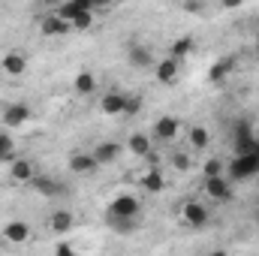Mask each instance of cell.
I'll return each instance as SVG.
<instances>
[{
  "instance_id": "obj_1",
  "label": "cell",
  "mask_w": 259,
  "mask_h": 256,
  "mask_svg": "<svg viewBox=\"0 0 259 256\" xmlns=\"http://www.w3.org/2000/svg\"><path fill=\"white\" fill-rule=\"evenodd\" d=\"M229 181H247L259 175V157L256 154H235L229 163H226V172H223Z\"/></svg>"
},
{
  "instance_id": "obj_2",
  "label": "cell",
  "mask_w": 259,
  "mask_h": 256,
  "mask_svg": "<svg viewBox=\"0 0 259 256\" xmlns=\"http://www.w3.org/2000/svg\"><path fill=\"white\" fill-rule=\"evenodd\" d=\"M106 214H109V217H139V214H142V202H139L136 196H130V193H121V196H115V199L109 202Z\"/></svg>"
},
{
  "instance_id": "obj_3",
  "label": "cell",
  "mask_w": 259,
  "mask_h": 256,
  "mask_svg": "<svg viewBox=\"0 0 259 256\" xmlns=\"http://www.w3.org/2000/svg\"><path fill=\"white\" fill-rule=\"evenodd\" d=\"M202 190L214 202H229L232 199V181L226 175H211V178H202Z\"/></svg>"
},
{
  "instance_id": "obj_4",
  "label": "cell",
  "mask_w": 259,
  "mask_h": 256,
  "mask_svg": "<svg viewBox=\"0 0 259 256\" xmlns=\"http://www.w3.org/2000/svg\"><path fill=\"white\" fill-rule=\"evenodd\" d=\"M178 133H181V121L175 115H160L151 127V136L157 142H172V139H178Z\"/></svg>"
},
{
  "instance_id": "obj_5",
  "label": "cell",
  "mask_w": 259,
  "mask_h": 256,
  "mask_svg": "<svg viewBox=\"0 0 259 256\" xmlns=\"http://www.w3.org/2000/svg\"><path fill=\"white\" fill-rule=\"evenodd\" d=\"M181 220L187 223V226H193V229H202V226H208V220H211V214H208V208L202 205V202H184L181 205Z\"/></svg>"
},
{
  "instance_id": "obj_6",
  "label": "cell",
  "mask_w": 259,
  "mask_h": 256,
  "mask_svg": "<svg viewBox=\"0 0 259 256\" xmlns=\"http://www.w3.org/2000/svg\"><path fill=\"white\" fill-rule=\"evenodd\" d=\"M0 121H3V127H9V130L24 127V124L30 121V106H27V103H9V106H3Z\"/></svg>"
},
{
  "instance_id": "obj_7",
  "label": "cell",
  "mask_w": 259,
  "mask_h": 256,
  "mask_svg": "<svg viewBox=\"0 0 259 256\" xmlns=\"http://www.w3.org/2000/svg\"><path fill=\"white\" fill-rule=\"evenodd\" d=\"M178 75H181V61L172 58V55L154 64V78H157L160 84H172V81H178Z\"/></svg>"
},
{
  "instance_id": "obj_8",
  "label": "cell",
  "mask_w": 259,
  "mask_h": 256,
  "mask_svg": "<svg viewBox=\"0 0 259 256\" xmlns=\"http://www.w3.org/2000/svg\"><path fill=\"white\" fill-rule=\"evenodd\" d=\"M69 30H72V24L64 21L58 12L42 15V21H39V33H42V36H64V33H69Z\"/></svg>"
},
{
  "instance_id": "obj_9",
  "label": "cell",
  "mask_w": 259,
  "mask_h": 256,
  "mask_svg": "<svg viewBox=\"0 0 259 256\" xmlns=\"http://www.w3.org/2000/svg\"><path fill=\"white\" fill-rule=\"evenodd\" d=\"M33 175H36V169H33L30 160H24V157H12V160H9V178H12L15 184H30Z\"/></svg>"
},
{
  "instance_id": "obj_10",
  "label": "cell",
  "mask_w": 259,
  "mask_h": 256,
  "mask_svg": "<svg viewBox=\"0 0 259 256\" xmlns=\"http://www.w3.org/2000/svg\"><path fill=\"white\" fill-rule=\"evenodd\" d=\"M121 151H124V148H121L118 142H100L91 154L97 157V163H100V166H112V163H118Z\"/></svg>"
},
{
  "instance_id": "obj_11",
  "label": "cell",
  "mask_w": 259,
  "mask_h": 256,
  "mask_svg": "<svg viewBox=\"0 0 259 256\" xmlns=\"http://www.w3.org/2000/svg\"><path fill=\"white\" fill-rule=\"evenodd\" d=\"M127 58H130V64L136 66V69H151V66L157 64V61H154V55H151V49H145L142 42H133V46H130Z\"/></svg>"
},
{
  "instance_id": "obj_12",
  "label": "cell",
  "mask_w": 259,
  "mask_h": 256,
  "mask_svg": "<svg viewBox=\"0 0 259 256\" xmlns=\"http://www.w3.org/2000/svg\"><path fill=\"white\" fill-rule=\"evenodd\" d=\"M3 238H6L9 244H24V241L30 238V226H27L24 220H9V223L3 226Z\"/></svg>"
},
{
  "instance_id": "obj_13",
  "label": "cell",
  "mask_w": 259,
  "mask_h": 256,
  "mask_svg": "<svg viewBox=\"0 0 259 256\" xmlns=\"http://www.w3.org/2000/svg\"><path fill=\"white\" fill-rule=\"evenodd\" d=\"M97 169H100V163L94 154H72L69 157V172H75V175H91Z\"/></svg>"
},
{
  "instance_id": "obj_14",
  "label": "cell",
  "mask_w": 259,
  "mask_h": 256,
  "mask_svg": "<svg viewBox=\"0 0 259 256\" xmlns=\"http://www.w3.org/2000/svg\"><path fill=\"white\" fill-rule=\"evenodd\" d=\"M124 100H127V94L109 91V94L100 100V109H103V115H109V118H115V115H124Z\"/></svg>"
},
{
  "instance_id": "obj_15",
  "label": "cell",
  "mask_w": 259,
  "mask_h": 256,
  "mask_svg": "<svg viewBox=\"0 0 259 256\" xmlns=\"http://www.w3.org/2000/svg\"><path fill=\"white\" fill-rule=\"evenodd\" d=\"M0 69H3L6 75H21V72L27 69V58H24L21 52H6L3 61H0Z\"/></svg>"
},
{
  "instance_id": "obj_16",
  "label": "cell",
  "mask_w": 259,
  "mask_h": 256,
  "mask_svg": "<svg viewBox=\"0 0 259 256\" xmlns=\"http://www.w3.org/2000/svg\"><path fill=\"white\" fill-rule=\"evenodd\" d=\"M139 184H142V190H148V193H163L166 190V178H163V172H160L157 166H151V169L139 178Z\"/></svg>"
},
{
  "instance_id": "obj_17",
  "label": "cell",
  "mask_w": 259,
  "mask_h": 256,
  "mask_svg": "<svg viewBox=\"0 0 259 256\" xmlns=\"http://www.w3.org/2000/svg\"><path fill=\"white\" fill-rule=\"evenodd\" d=\"M127 148H130V154H133V157H148V154L154 151L151 136H145V133H130Z\"/></svg>"
},
{
  "instance_id": "obj_18",
  "label": "cell",
  "mask_w": 259,
  "mask_h": 256,
  "mask_svg": "<svg viewBox=\"0 0 259 256\" xmlns=\"http://www.w3.org/2000/svg\"><path fill=\"white\" fill-rule=\"evenodd\" d=\"M232 58H217L214 64L208 66V81L211 84H220V81H226V75L232 72Z\"/></svg>"
},
{
  "instance_id": "obj_19",
  "label": "cell",
  "mask_w": 259,
  "mask_h": 256,
  "mask_svg": "<svg viewBox=\"0 0 259 256\" xmlns=\"http://www.w3.org/2000/svg\"><path fill=\"white\" fill-rule=\"evenodd\" d=\"M30 187L39 193V196H49V199H55V196L61 193V184H58L55 178H46V175H33V178H30Z\"/></svg>"
},
{
  "instance_id": "obj_20",
  "label": "cell",
  "mask_w": 259,
  "mask_h": 256,
  "mask_svg": "<svg viewBox=\"0 0 259 256\" xmlns=\"http://www.w3.org/2000/svg\"><path fill=\"white\" fill-rule=\"evenodd\" d=\"M72 88H75V94L91 97V94L97 91V78H94V72H78V75H75V81H72Z\"/></svg>"
},
{
  "instance_id": "obj_21",
  "label": "cell",
  "mask_w": 259,
  "mask_h": 256,
  "mask_svg": "<svg viewBox=\"0 0 259 256\" xmlns=\"http://www.w3.org/2000/svg\"><path fill=\"white\" fill-rule=\"evenodd\" d=\"M52 232H69L72 229V223H75V217L69 214V211H64V208H58L55 214H52Z\"/></svg>"
},
{
  "instance_id": "obj_22",
  "label": "cell",
  "mask_w": 259,
  "mask_h": 256,
  "mask_svg": "<svg viewBox=\"0 0 259 256\" xmlns=\"http://www.w3.org/2000/svg\"><path fill=\"white\" fill-rule=\"evenodd\" d=\"M187 139H190V145H193L196 151H205V148L211 145V133H208L205 127H190Z\"/></svg>"
},
{
  "instance_id": "obj_23",
  "label": "cell",
  "mask_w": 259,
  "mask_h": 256,
  "mask_svg": "<svg viewBox=\"0 0 259 256\" xmlns=\"http://www.w3.org/2000/svg\"><path fill=\"white\" fill-rule=\"evenodd\" d=\"M190 52H193V36H181V39H175V42H172V49H169V55H172V58H178V61H184Z\"/></svg>"
},
{
  "instance_id": "obj_24",
  "label": "cell",
  "mask_w": 259,
  "mask_h": 256,
  "mask_svg": "<svg viewBox=\"0 0 259 256\" xmlns=\"http://www.w3.org/2000/svg\"><path fill=\"white\" fill-rule=\"evenodd\" d=\"M55 12H58V15H61L64 21H69V24H72V18H75V15L81 12V6H78L75 0H61V3L55 6Z\"/></svg>"
},
{
  "instance_id": "obj_25",
  "label": "cell",
  "mask_w": 259,
  "mask_h": 256,
  "mask_svg": "<svg viewBox=\"0 0 259 256\" xmlns=\"http://www.w3.org/2000/svg\"><path fill=\"white\" fill-rule=\"evenodd\" d=\"M94 27V12L91 9H81L75 18H72V30H91Z\"/></svg>"
},
{
  "instance_id": "obj_26",
  "label": "cell",
  "mask_w": 259,
  "mask_h": 256,
  "mask_svg": "<svg viewBox=\"0 0 259 256\" xmlns=\"http://www.w3.org/2000/svg\"><path fill=\"white\" fill-rule=\"evenodd\" d=\"M223 172H226V163H223V160H217V157L205 160V166H202V178H211V175H223Z\"/></svg>"
},
{
  "instance_id": "obj_27",
  "label": "cell",
  "mask_w": 259,
  "mask_h": 256,
  "mask_svg": "<svg viewBox=\"0 0 259 256\" xmlns=\"http://www.w3.org/2000/svg\"><path fill=\"white\" fill-rule=\"evenodd\" d=\"M109 223L121 232V235H130L136 229V217H109Z\"/></svg>"
},
{
  "instance_id": "obj_28",
  "label": "cell",
  "mask_w": 259,
  "mask_h": 256,
  "mask_svg": "<svg viewBox=\"0 0 259 256\" xmlns=\"http://www.w3.org/2000/svg\"><path fill=\"white\" fill-rule=\"evenodd\" d=\"M172 166H175V172H187V169H193V160H190V154L175 151L172 154Z\"/></svg>"
},
{
  "instance_id": "obj_29",
  "label": "cell",
  "mask_w": 259,
  "mask_h": 256,
  "mask_svg": "<svg viewBox=\"0 0 259 256\" xmlns=\"http://www.w3.org/2000/svg\"><path fill=\"white\" fill-rule=\"evenodd\" d=\"M142 112V97H127L124 100V115H139Z\"/></svg>"
},
{
  "instance_id": "obj_30",
  "label": "cell",
  "mask_w": 259,
  "mask_h": 256,
  "mask_svg": "<svg viewBox=\"0 0 259 256\" xmlns=\"http://www.w3.org/2000/svg\"><path fill=\"white\" fill-rule=\"evenodd\" d=\"M81 9H91V12H97V9H103V6H109V0H75Z\"/></svg>"
},
{
  "instance_id": "obj_31",
  "label": "cell",
  "mask_w": 259,
  "mask_h": 256,
  "mask_svg": "<svg viewBox=\"0 0 259 256\" xmlns=\"http://www.w3.org/2000/svg\"><path fill=\"white\" fill-rule=\"evenodd\" d=\"M205 0H184V12H202Z\"/></svg>"
},
{
  "instance_id": "obj_32",
  "label": "cell",
  "mask_w": 259,
  "mask_h": 256,
  "mask_svg": "<svg viewBox=\"0 0 259 256\" xmlns=\"http://www.w3.org/2000/svg\"><path fill=\"white\" fill-rule=\"evenodd\" d=\"M55 250H58V256H72V253H75V247H72V244H66V241H58V244H55Z\"/></svg>"
},
{
  "instance_id": "obj_33",
  "label": "cell",
  "mask_w": 259,
  "mask_h": 256,
  "mask_svg": "<svg viewBox=\"0 0 259 256\" xmlns=\"http://www.w3.org/2000/svg\"><path fill=\"white\" fill-rule=\"evenodd\" d=\"M220 6L223 9H238V6H244V0H220Z\"/></svg>"
},
{
  "instance_id": "obj_34",
  "label": "cell",
  "mask_w": 259,
  "mask_h": 256,
  "mask_svg": "<svg viewBox=\"0 0 259 256\" xmlns=\"http://www.w3.org/2000/svg\"><path fill=\"white\" fill-rule=\"evenodd\" d=\"M39 3H46V6H58L61 0H39Z\"/></svg>"
},
{
  "instance_id": "obj_35",
  "label": "cell",
  "mask_w": 259,
  "mask_h": 256,
  "mask_svg": "<svg viewBox=\"0 0 259 256\" xmlns=\"http://www.w3.org/2000/svg\"><path fill=\"white\" fill-rule=\"evenodd\" d=\"M0 160H6V157H3V151H0Z\"/></svg>"
},
{
  "instance_id": "obj_36",
  "label": "cell",
  "mask_w": 259,
  "mask_h": 256,
  "mask_svg": "<svg viewBox=\"0 0 259 256\" xmlns=\"http://www.w3.org/2000/svg\"><path fill=\"white\" fill-rule=\"evenodd\" d=\"M256 217H259V214H256Z\"/></svg>"
}]
</instances>
